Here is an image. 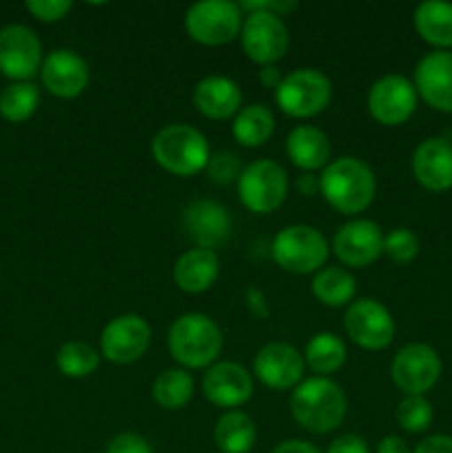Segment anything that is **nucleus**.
<instances>
[{"label":"nucleus","instance_id":"nucleus-1","mask_svg":"<svg viewBox=\"0 0 452 453\" xmlns=\"http://www.w3.org/2000/svg\"><path fill=\"white\" fill-rule=\"evenodd\" d=\"M319 193L341 215H359L375 199V173L362 159L339 157L319 175Z\"/></svg>","mask_w":452,"mask_h":453},{"label":"nucleus","instance_id":"nucleus-2","mask_svg":"<svg viewBox=\"0 0 452 453\" xmlns=\"http://www.w3.org/2000/svg\"><path fill=\"white\" fill-rule=\"evenodd\" d=\"M348 401L344 389L331 379L313 376L292 389L291 414L306 432L328 434L339 427L346 418Z\"/></svg>","mask_w":452,"mask_h":453},{"label":"nucleus","instance_id":"nucleus-3","mask_svg":"<svg viewBox=\"0 0 452 453\" xmlns=\"http://www.w3.org/2000/svg\"><path fill=\"white\" fill-rule=\"evenodd\" d=\"M168 354L182 365V370H202L220 357L224 336L211 317L199 312L182 314L173 321L167 334Z\"/></svg>","mask_w":452,"mask_h":453},{"label":"nucleus","instance_id":"nucleus-4","mask_svg":"<svg viewBox=\"0 0 452 453\" xmlns=\"http://www.w3.org/2000/svg\"><path fill=\"white\" fill-rule=\"evenodd\" d=\"M151 155L171 175L191 177L208 166L211 149L198 128L189 124H168L151 142Z\"/></svg>","mask_w":452,"mask_h":453},{"label":"nucleus","instance_id":"nucleus-5","mask_svg":"<svg viewBox=\"0 0 452 453\" xmlns=\"http://www.w3.org/2000/svg\"><path fill=\"white\" fill-rule=\"evenodd\" d=\"M275 264L292 274H310L322 270L331 255L326 237L317 228L306 224L286 226L275 234L270 243Z\"/></svg>","mask_w":452,"mask_h":453},{"label":"nucleus","instance_id":"nucleus-6","mask_svg":"<svg viewBox=\"0 0 452 453\" xmlns=\"http://www.w3.org/2000/svg\"><path fill=\"white\" fill-rule=\"evenodd\" d=\"M242 7L233 0H202L186 9L184 29L204 47H222L242 34Z\"/></svg>","mask_w":452,"mask_h":453},{"label":"nucleus","instance_id":"nucleus-7","mask_svg":"<svg viewBox=\"0 0 452 453\" xmlns=\"http://www.w3.org/2000/svg\"><path fill=\"white\" fill-rule=\"evenodd\" d=\"M332 97V84L322 71L297 69L284 75L275 91V102L288 118L308 119L326 111Z\"/></svg>","mask_w":452,"mask_h":453},{"label":"nucleus","instance_id":"nucleus-8","mask_svg":"<svg viewBox=\"0 0 452 453\" xmlns=\"http://www.w3.org/2000/svg\"><path fill=\"white\" fill-rule=\"evenodd\" d=\"M239 202L255 215L277 211L288 195V175L273 159H255L238 180Z\"/></svg>","mask_w":452,"mask_h":453},{"label":"nucleus","instance_id":"nucleus-9","mask_svg":"<svg viewBox=\"0 0 452 453\" xmlns=\"http://www.w3.org/2000/svg\"><path fill=\"white\" fill-rule=\"evenodd\" d=\"M344 330L348 339L362 349L379 352L394 339V319L377 299H359L344 314Z\"/></svg>","mask_w":452,"mask_h":453},{"label":"nucleus","instance_id":"nucleus-10","mask_svg":"<svg viewBox=\"0 0 452 453\" xmlns=\"http://www.w3.org/2000/svg\"><path fill=\"white\" fill-rule=\"evenodd\" d=\"M390 376L406 396H424L441 376V358L430 345L410 343L394 354Z\"/></svg>","mask_w":452,"mask_h":453},{"label":"nucleus","instance_id":"nucleus-11","mask_svg":"<svg viewBox=\"0 0 452 453\" xmlns=\"http://www.w3.org/2000/svg\"><path fill=\"white\" fill-rule=\"evenodd\" d=\"M43 42L25 25L0 29V73L13 82H31L43 66Z\"/></svg>","mask_w":452,"mask_h":453},{"label":"nucleus","instance_id":"nucleus-12","mask_svg":"<svg viewBox=\"0 0 452 453\" xmlns=\"http://www.w3.org/2000/svg\"><path fill=\"white\" fill-rule=\"evenodd\" d=\"M239 40L248 60L260 66H270L282 60L291 44V35L282 18L264 12L248 13Z\"/></svg>","mask_w":452,"mask_h":453},{"label":"nucleus","instance_id":"nucleus-13","mask_svg":"<svg viewBox=\"0 0 452 453\" xmlns=\"http://www.w3.org/2000/svg\"><path fill=\"white\" fill-rule=\"evenodd\" d=\"M151 345V327L140 314H120L102 330V357L115 365L140 361Z\"/></svg>","mask_w":452,"mask_h":453},{"label":"nucleus","instance_id":"nucleus-14","mask_svg":"<svg viewBox=\"0 0 452 453\" xmlns=\"http://www.w3.org/2000/svg\"><path fill=\"white\" fill-rule=\"evenodd\" d=\"M417 88L403 75H384L368 91V111L372 119L384 127H399L408 122L417 109Z\"/></svg>","mask_w":452,"mask_h":453},{"label":"nucleus","instance_id":"nucleus-15","mask_svg":"<svg viewBox=\"0 0 452 453\" xmlns=\"http://www.w3.org/2000/svg\"><path fill=\"white\" fill-rule=\"evenodd\" d=\"M332 252L348 268H366L384 255V233L370 219H353L332 237Z\"/></svg>","mask_w":452,"mask_h":453},{"label":"nucleus","instance_id":"nucleus-16","mask_svg":"<svg viewBox=\"0 0 452 453\" xmlns=\"http://www.w3.org/2000/svg\"><path fill=\"white\" fill-rule=\"evenodd\" d=\"M304 354L297 352L291 343H269L255 354L253 372L269 389H295L304 376Z\"/></svg>","mask_w":452,"mask_h":453},{"label":"nucleus","instance_id":"nucleus-17","mask_svg":"<svg viewBox=\"0 0 452 453\" xmlns=\"http://www.w3.org/2000/svg\"><path fill=\"white\" fill-rule=\"evenodd\" d=\"M43 87L60 100H74L89 84V65L71 49H56L40 66Z\"/></svg>","mask_w":452,"mask_h":453},{"label":"nucleus","instance_id":"nucleus-18","mask_svg":"<svg viewBox=\"0 0 452 453\" xmlns=\"http://www.w3.org/2000/svg\"><path fill=\"white\" fill-rule=\"evenodd\" d=\"M202 392L211 405L233 411L253 396V379L239 363L224 361L208 367L202 379Z\"/></svg>","mask_w":452,"mask_h":453},{"label":"nucleus","instance_id":"nucleus-19","mask_svg":"<svg viewBox=\"0 0 452 453\" xmlns=\"http://www.w3.org/2000/svg\"><path fill=\"white\" fill-rule=\"evenodd\" d=\"M417 96L434 111L452 113V51H433L415 69Z\"/></svg>","mask_w":452,"mask_h":453},{"label":"nucleus","instance_id":"nucleus-20","mask_svg":"<svg viewBox=\"0 0 452 453\" xmlns=\"http://www.w3.org/2000/svg\"><path fill=\"white\" fill-rule=\"evenodd\" d=\"M412 175L433 193L452 188V142L446 137H428L412 155Z\"/></svg>","mask_w":452,"mask_h":453},{"label":"nucleus","instance_id":"nucleus-21","mask_svg":"<svg viewBox=\"0 0 452 453\" xmlns=\"http://www.w3.org/2000/svg\"><path fill=\"white\" fill-rule=\"evenodd\" d=\"M186 234L198 243V248L222 246L230 234V215L222 203L211 202V199H198L184 208L182 217Z\"/></svg>","mask_w":452,"mask_h":453},{"label":"nucleus","instance_id":"nucleus-22","mask_svg":"<svg viewBox=\"0 0 452 453\" xmlns=\"http://www.w3.org/2000/svg\"><path fill=\"white\" fill-rule=\"evenodd\" d=\"M193 104L204 118L226 119L242 109V88L224 75H208L195 87Z\"/></svg>","mask_w":452,"mask_h":453},{"label":"nucleus","instance_id":"nucleus-23","mask_svg":"<svg viewBox=\"0 0 452 453\" xmlns=\"http://www.w3.org/2000/svg\"><path fill=\"white\" fill-rule=\"evenodd\" d=\"M220 277V257L215 250L191 248L173 265V281L182 292L199 295L207 292Z\"/></svg>","mask_w":452,"mask_h":453},{"label":"nucleus","instance_id":"nucleus-24","mask_svg":"<svg viewBox=\"0 0 452 453\" xmlns=\"http://www.w3.org/2000/svg\"><path fill=\"white\" fill-rule=\"evenodd\" d=\"M332 146L326 133L310 124L292 128L286 137V155L297 168L306 173L319 171L331 164Z\"/></svg>","mask_w":452,"mask_h":453},{"label":"nucleus","instance_id":"nucleus-25","mask_svg":"<svg viewBox=\"0 0 452 453\" xmlns=\"http://www.w3.org/2000/svg\"><path fill=\"white\" fill-rule=\"evenodd\" d=\"M415 29L424 42L437 47V51H450L452 49V4L443 0H425L417 4Z\"/></svg>","mask_w":452,"mask_h":453},{"label":"nucleus","instance_id":"nucleus-26","mask_svg":"<svg viewBox=\"0 0 452 453\" xmlns=\"http://www.w3.org/2000/svg\"><path fill=\"white\" fill-rule=\"evenodd\" d=\"M213 441L220 453H251L257 442L255 423L239 410L226 411L213 429Z\"/></svg>","mask_w":452,"mask_h":453},{"label":"nucleus","instance_id":"nucleus-27","mask_svg":"<svg viewBox=\"0 0 452 453\" xmlns=\"http://www.w3.org/2000/svg\"><path fill=\"white\" fill-rule=\"evenodd\" d=\"M275 133V115L264 104H248L239 109L233 122V137L246 149L264 146Z\"/></svg>","mask_w":452,"mask_h":453},{"label":"nucleus","instance_id":"nucleus-28","mask_svg":"<svg viewBox=\"0 0 452 453\" xmlns=\"http://www.w3.org/2000/svg\"><path fill=\"white\" fill-rule=\"evenodd\" d=\"M306 367L315 372V376L328 379L331 374L339 372L346 363V343L337 334L322 332L308 341L304 352Z\"/></svg>","mask_w":452,"mask_h":453},{"label":"nucleus","instance_id":"nucleus-29","mask_svg":"<svg viewBox=\"0 0 452 453\" xmlns=\"http://www.w3.org/2000/svg\"><path fill=\"white\" fill-rule=\"evenodd\" d=\"M310 290H313L315 299L319 303L328 305V308H341V305H348L355 299L357 283H355V277L348 270L322 268L315 274Z\"/></svg>","mask_w":452,"mask_h":453},{"label":"nucleus","instance_id":"nucleus-30","mask_svg":"<svg viewBox=\"0 0 452 453\" xmlns=\"http://www.w3.org/2000/svg\"><path fill=\"white\" fill-rule=\"evenodd\" d=\"M193 376L189 372L182 367H171L153 380V401L162 410H184L193 398Z\"/></svg>","mask_w":452,"mask_h":453},{"label":"nucleus","instance_id":"nucleus-31","mask_svg":"<svg viewBox=\"0 0 452 453\" xmlns=\"http://www.w3.org/2000/svg\"><path fill=\"white\" fill-rule=\"evenodd\" d=\"M40 104V88L34 82H13L0 93V115L7 122H27Z\"/></svg>","mask_w":452,"mask_h":453},{"label":"nucleus","instance_id":"nucleus-32","mask_svg":"<svg viewBox=\"0 0 452 453\" xmlns=\"http://www.w3.org/2000/svg\"><path fill=\"white\" fill-rule=\"evenodd\" d=\"M56 365L66 379H84L91 376L100 365V354L84 341H69L56 354Z\"/></svg>","mask_w":452,"mask_h":453},{"label":"nucleus","instance_id":"nucleus-33","mask_svg":"<svg viewBox=\"0 0 452 453\" xmlns=\"http://www.w3.org/2000/svg\"><path fill=\"white\" fill-rule=\"evenodd\" d=\"M434 411L425 396H406L397 407V423L403 432L421 434L433 425Z\"/></svg>","mask_w":452,"mask_h":453},{"label":"nucleus","instance_id":"nucleus-34","mask_svg":"<svg viewBox=\"0 0 452 453\" xmlns=\"http://www.w3.org/2000/svg\"><path fill=\"white\" fill-rule=\"evenodd\" d=\"M419 237L408 228H394L384 237V252L390 261L406 265L419 255Z\"/></svg>","mask_w":452,"mask_h":453},{"label":"nucleus","instance_id":"nucleus-35","mask_svg":"<svg viewBox=\"0 0 452 453\" xmlns=\"http://www.w3.org/2000/svg\"><path fill=\"white\" fill-rule=\"evenodd\" d=\"M244 168L239 166V157L230 150H222V153L211 155L208 159L207 173L215 184H230V181H238L242 175Z\"/></svg>","mask_w":452,"mask_h":453},{"label":"nucleus","instance_id":"nucleus-36","mask_svg":"<svg viewBox=\"0 0 452 453\" xmlns=\"http://www.w3.org/2000/svg\"><path fill=\"white\" fill-rule=\"evenodd\" d=\"M27 12L43 22H58L71 12L74 4L69 0H29L25 4Z\"/></svg>","mask_w":452,"mask_h":453},{"label":"nucleus","instance_id":"nucleus-37","mask_svg":"<svg viewBox=\"0 0 452 453\" xmlns=\"http://www.w3.org/2000/svg\"><path fill=\"white\" fill-rule=\"evenodd\" d=\"M105 453H153V449H151V445L146 442V438L127 432L118 434V436L109 442Z\"/></svg>","mask_w":452,"mask_h":453},{"label":"nucleus","instance_id":"nucleus-38","mask_svg":"<svg viewBox=\"0 0 452 453\" xmlns=\"http://www.w3.org/2000/svg\"><path fill=\"white\" fill-rule=\"evenodd\" d=\"M239 7L246 13L264 12L284 18L286 13H291L292 9H297V3H288V0H244V3H239Z\"/></svg>","mask_w":452,"mask_h":453},{"label":"nucleus","instance_id":"nucleus-39","mask_svg":"<svg viewBox=\"0 0 452 453\" xmlns=\"http://www.w3.org/2000/svg\"><path fill=\"white\" fill-rule=\"evenodd\" d=\"M326 453H370L368 442L357 434H346V436L335 438L328 447Z\"/></svg>","mask_w":452,"mask_h":453},{"label":"nucleus","instance_id":"nucleus-40","mask_svg":"<svg viewBox=\"0 0 452 453\" xmlns=\"http://www.w3.org/2000/svg\"><path fill=\"white\" fill-rule=\"evenodd\" d=\"M412 453H452V436H446V434L428 436L415 447Z\"/></svg>","mask_w":452,"mask_h":453},{"label":"nucleus","instance_id":"nucleus-41","mask_svg":"<svg viewBox=\"0 0 452 453\" xmlns=\"http://www.w3.org/2000/svg\"><path fill=\"white\" fill-rule=\"evenodd\" d=\"M246 308L251 310V314H255L257 319L269 317V303H266L264 292L255 290V288H248L246 290Z\"/></svg>","mask_w":452,"mask_h":453},{"label":"nucleus","instance_id":"nucleus-42","mask_svg":"<svg viewBox=\"0 0 452 453\" xmlns=\"http://www.w3.org/2000/svg\"><path fill=\"white\" fill-rule=\"evenodd\" d=\"M273 453H322V451H319L315 445H310V442L295 441V438H292V441L279 442V445L273 449Z\"/></svg>","mask_w":452,"mask_h":453},{"label":"nucleus","instance_id":"nucleus-43","mask_svg":"<svg viewBox=\"0 0 452 453\" xmlns=\"http://www.w3.org/2000/svg\"><path fill=\"white\" fill-rule=\"evenodd\" d=\"M377 453H410L406 441L399 436H386L377 447Z\"/></svg>","mask_w":452,"mask_h":453},{"label":"nucleus","instance_id":"nucleus-44","mask_svg":"<svg viewBox=\"0 0 452 453\" xmlns=\"http://www.w3.org/2000/svg\"><path fill=\"white\" fill-rule=\"evenodd\" d=\"M282 73H279L277 69H275L273 65L270 66H261V71H260V82H261V87H266V88H273V91H277V87L279 84H282Z\"/></svg>","mask_w":452,"mask_h":453},{"label":"nucleus","instance_id":"nucleus-45","mask_svg":"<svg viewBox=\"0 0 452 453\" xmlns=\"http://www.w3.org/2000/svg\"><path fill=\"white\" fill-rule=\"evenodd\" d=\"M297 190H300L304 197H313V195L319 190V177L310 175V173H304V175L297 180Z\"/></svg>","mask_w":452,"mask_h":453}]
</instances>
